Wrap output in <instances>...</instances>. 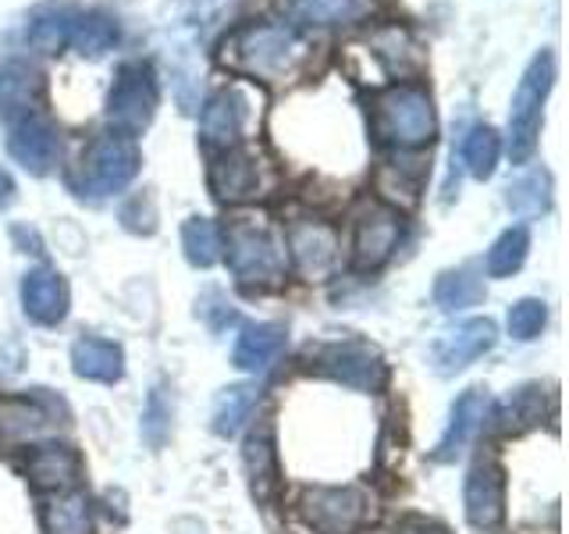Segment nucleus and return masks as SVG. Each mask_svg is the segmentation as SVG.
Returning <instances> with one entry per match:
<instances>
[{"label": "nucleus", "instance_id": "nucleus-1", "mask_svg": "<svg viewBox=\"0 0 569 534\" xmlns=\"http://www.w3.org/2000/svg\"><path fill=\"white\" fill-rule=\"evenodd\" d=\"M310 40L292 26H278V22H260V26H242L228 36L221 58L242 71V76L253 79H289L307 65L310 58Z\"/></svg>", "mask_w": 569, "mask_h": 534}, {"label": "nucleus", "instance_id": "nucleus-2", "mask_svg": "<svg viewBox=\"0 0 569 534\" xmlns=\"http://www.w3.org/2000/svg\"><path fill=\"white\" fill-rule=\"evenodd\" d=\"M556 82V53L538 50L530 58L520 86L512 93V111H509V157L512 165H523L530 154L538 150L541 136V118H545V100Z\"/></svg>", "mask_w": 569, "mask_h": 534}, {"label": "nucleus", "instance_id": "nucleus-3", "mask_svg": "<svg viewBox=\"0 0 569 534\" xmlns=\"http://www.w3.org/2000/svg\"><path fill=\"white\" fill-rule=\"evenodd\" d=\"M435 103L420 86H391L373 103V132L391 147H423L435 139Z\"/></svg>", "mask_w": 569, "mask_h": 534}, {"label": "nucleus", "instance_id": "nucleus-4", "mask_svg": "<svg viewBox=\"0 0 569 534\" xmlns=\"http://www.w3.org/2000/svg\"><path fill=\"white\" fill-rule=\"evenodd\" d=\"M139 165H142V157H139V147L132 136L103 132L89 142V150L82 157V186H76V189L82 200H86V192L93 196V200H100V196H114L139 175Z\"/></svg>", "mask_w": 569, "mask_h": 534}, {"label": "nucleus", "instance_id": "nucleus-5", "mask_svg": "<svg viewBox=\"0 0 569 534\" xmlns=\"http://www.w3.org/2000/svg\"><path fill=\"white\" fill-rule=\"evenodd\" d=\"M157 115V76L153 65L147 61H129L118 68L111 93H107V121L118 132L132 136L142 132Z\"/></svg>", "mask_w": 569, "mask_h": 534}, {"label": "nucleus", "instance_id": "nucleus-6", "mask_svg": "<svg viewBox=\"0 0 569 534\" xmlns=\"http://www.w3.org/2000/svg\"><path fill=\"white\" fill-rule=\"evenodd\" d=\"M228 267L242 285H274L284 271V257L271 231L239 221L228 228Z\"/></svg>", "mask_w": 569, "mask_h": 534}, {"label": "nucleus", "instance_id": "nucleus-7", "mask_svg": "<svg viewBox=\"0 0 569 534\" xmlns=\"http://www.w3.org/2000/svg\"><path fill=\"white\" fill-rule=\"evenodd\" d=\"M313 364L320 374H328L331 382L356 388V392H373L385 382V364L381 356L363 343H335L320 346L313 353Z\"/></svg>", "mask_w": 569, "mask_h": 534}, {"label": "nucleus", "instance_id": "nucleus-8", "mask_svg": "<svg viewBox=\"0 0 569 534\" xmlns=\"http://www.w3.org/2000/svg\"><path fill=\"white\" fill-rule=\"evenodd\" d=\"M498 343V332L488 317H473V320H462V325L449 328L438 343L431 346V364L438 374H459L467 370L477 356H485L491 346Z\"/></svg>", "mask_w": 569, "mask_h": 534}, {"label": "nucleus", "instance_id": "nucleus-9", "mask_svg": "<svg viewBox=\"0 0 569 534\" xmlns=\"http://www.w3.org/2000/svg\"><path fill=\"white\" fill-rule=\"evenodd\" d=\"M289 257L307 281H325L338 264L335 228L325 221H296L289 228Z\"/></svg>", "mask_w": 569, "mask_h": 534}, {"label": "nucleus", "instance_id": "nucleus-10", "mask_svg": "<svg viewBox=\"0 0 569 534\" xmlns=\"http://www.w3.org/2000/svg\"><path fill=\"white\" fill-rule=\"evenodd\" d=\"M8 154L29 175H47L53 165H58V154H61L58 129H53L43 115L18 118V121H11V129H8Z\"/></svg>", "mask_w": 569, "mask_h": 534}, {"label": "nucleus", "instance_id": "nucleus-11", "mask_svg": "<svg viewBox=\"0 0 569 534\" xmlns=\"http://www.w3.org/2000/svg\"><path fill=\"white\" fill-rule=\"evenodd\" d=\"M402 239V218L391 207H381L373 204L360 214V221H356V267L360 271H373V267H381L391 254H396V246Z\"/></svg>", "mask_w": 569, "mask_h": 534}, {"label": "nucleus", "instance_id": "nucleus-12", "mask_svg": "<svg viewBox=\"0 0 569 534\" xmlns=\"http://www.w3.org/2000/svg\"><path fill=\"white\" fill-rule=\"evenodd\" d=\"M462 503H467V521L477 531H491L502 524L506 516V474L498 463L480 459L467 474V488H462Z\"/></svg>", "mask_w": 569, "mask_h": 534}, {"label": "nucleus", "instance_id": "nucleus-13", "mask_svg": "<svg viewBox=\"0 0 569 534\" xmlns=\"http://www.w3.org/2000/svg\"><path fill=\"white\" fill-rule=\"evenodd\" d=\"M246 118H249V100L239 86H228L221 93H213L200 115V139L207 147H218V150H231L236 142L242 139L246 129Z\"/></svg>", "mask_w": 569, "mask_h": 534}, {"label": "nucleus", "instance_id": "nucleus-14", "mask_svg": "<svg viewBox=\"0 0 569 534\" xmlns=\"http://www.w3.org/2000/svg\"><path fill=\"white\" fill-rule=\"evenodd\" d=\"M488 414H491L488 392H480V388L462 392V396L456 399V406H452V414H449V427H445V435L438 442L435 459L438 463H452L477 438V432L485 427Z\"/></svg>", "mask_w": 569, "mask_h": 534}, {"label": "nucleus", "instance_id": "nucleus-15", "mask_svg": "<svg viewBox=\"0 0 569 534\" xmlns=\"http://www.w3.org/2000/svg\"><path fill=\"white\" fill-rule=\"evenodd\" d=\"M257 189H260V171H257L253 154L231 147L210 160V192L218 196V200L242 204L249 196H257Z\"/></svg>", "mask_w": 569, "mask_h": 534}, {"label": "nucleus", "instance_id": "nucleus-16", "mask_svg": "<svg viewBox=\"0 0 569 534\" xmlns=\"http://www.w3.org/2000/svg\"><path fill=\"white\" fill-rule=\"evenodd\" d=\"M302 513L307 521L325 534L349 531L363 513V495L352 488H313L302 495Z\"/></svg>", "mask_w": 569, "mask_h": 534}, {"label": "nucleus", "instance_id": "nucleus-17", "mask_svg": "<svg viewBox=\"0 0 569 534\" xmlns=\"http://www.w3.org/2000/svg\"><path fill=\"white\" fill-rule=\"evenodd\" d=\"M22 307L36 325H61L68 314V285L50 267H32L22 278Z\"/></svg>", "mask_w": 569, "mask_h": 534}, {"label": "nucleus", "instance_id": "nucleus-18", "mask_svg": "<svg viewBox=\"0 0 569 534\" xmlns=\"http://www.w3.org/2000/svg\"><path fill=\"white\" fill-rule=\"evenodd\" d=\"M26 477L32 481V488H40V492L68 488V485H76V477H79V456L76 449H68L61 442L36 445L26 459Z\"/></svg>", "mask_w": 569, "mask_h": 534}, {"label": "nucleus", "instance_id": "nucleus-19", "mask_svg": "<svg viewBox=\"0 0 569 534\" xmlns=\"http://www.w3.org/2000/svg\"><path fill=\"white\" fill-rule=\"evenodd\" d=\"M284 349V328L271 325V320H260V325H246L236 338V349H231V364L249 374H263L271 367Z\"/></svg>", "mask_w": 569, "mask_h": 534}, {"label": "nucleus", "instance_id": "nucleus-20", "mask_svg": "<svg viewBox=\"0 0 569 534\" xmlns=\"http://www.w3.org/2000/svg\"><path fill=\"white\" fill-rule=\"evenodd\" d=\"M43 93V79L36 76L26 65H4L0 68V118L8 125L36 115V103H40Z\"/></svg>", "mask_w": 569, "mask_h": 534}, {"label": "nucleus", "instance_id": "nucleus-21", "mask_svg": "<svg viewBox=\"0 0 569 534\" xmlns=\"http://www.w3.org/2000/svg\"><path fill=\"white\" fill-rule=\"evenodd\" d=\"M71 367H76V374L86 382H107V385H111L124 374V356H121V346L86 335V338H79L76 346H71Z\"/></svg>", "mask_w": 569, "mask_h": 534}, {"label": "nucleus", "instance_id": "nucleus-22", "mask_svg": "<svg viewBox=\"0 0 569 534\" xmlns=\"http://www.w3.org/2000/svg\"><path fill=\"white\" fill-rule=\"evenodd\" d=\"M76 11L68 4H43L36 8L29 18L26 40L40 50V53H61L71 43V32H76Z\"/></svg>", "mask_w": 569, "mask_h": 534}, {"label": "nucleus", "instance_id": "nucleus-23", "mask_svg": "<svg viewBox=\"0 0 569 534\" xmlns=\"http://www.w3.org/2000/svg\"><path fill=\"white\" fill-rule=\"evenodd\" d=\"M257 399H260V388H257V385H249V382H239V385L221 388L218 403H213V417H210L213 435H221V438L239 435V427H242V424L249 421V414L257 409Z\"/></svg>", "mask_w": 569, "mask_h": 534}, {"label": "nucleus", "instance_id": "nucleus-24", "mask_svg": "<svg viewBox=\"0 0 569 534\" xmlns=\"http://www.w3.org/2000/svg\"><path fill=\"white\" fill-rule=\"evenodd\" d=\"M506 207L523 221H533V218H541V214H548L551 210V175L545 168H533L523 178L509 182Z\"/></svg>", "mask_w": 569, "mask_h": 534}, {"label": "nucleus", "instance_id": "nucleus-25", "mask_svg": "<svg viewBox=\"0 0 569 534\" xmlns=\"http://www.w3.org/2000/svg\"><path fill=\"white\" fill-rule=\"evenodd\" d=\"M373 0H289V11L307 26H352L367 18Z\"/></svg>", "mask_w": 569, "mask_h": 534}, {"label": "nucleus", "instance_id": "nucleus-26", "mask_svg": "<svg viewBox=\"0 0 569 534\" xmlns=\"http://www.w3.org/2000/svg\"><path fill=\"white\" fill-rule=\"evenodd\" d=\"M50 432V414L36 399H4L0 403V438L29 442Z\"/></svg>", "mask_w": 569, "mask_h": 534}, {"label": "nucleus", "instance_id": "nucleus-27", "mask_svg": "<svg viewBox=\"0 0 569 534\" xmlns=\"http://www.w3.org/2000/svg\"><path fill=\"white\" fill-rule=\"evenodd\" d=\"M485 299V281L477 278L470 267H456V271H441L435 281V303L441 310H470Z\"/></svg>", "mask_w": 569, "mask_h": 534}, {"label": "nucleus", "instance_id": "nucleus-28", "mask_svg": "<svg viewBox=\"0 0 569 534\" xmlns=\"http://www.w3.org/2000/svg\"><path fill=\"white\" fill-rule=\"evenodd\" d=\"M118 22L107 11H89V14H79L76 18V32H71V43H76V50L82 53V58L97 61L103 58L107 50H114L118 43Z\"/></svg>", "mask_w": 569, "mask_h": 534}, {"label": "nucleus", "instance_id": "nucleus-29", "mask_svg": "<svg viewBox=\"0 0 569 534\" xmlns=\"http://www.w3.org/2000/svg\"><path fill=\"white\" fill-rule=\"evenodd\" d=\"M246 474H249V488H253L257 503H271L274 495V445L271 432H257L246 442Z\"/></svg>", "mask_w": 569, "mask_h": 534}, {"label": "nucleus", "instance_id": "nucleus-30", "mask_svg": "<svg viewBox=\"0 0 569 534\" xmlns=\"http://www.w3.org/2000/svg\"><path fill=\"white\" fill-rule=\"evenodd\" d=\"M370 53L378 58L388 71H409L420 65L417 43L409 40V32L402 26H385L370 36Z\"/></svg>", "mask_w": 569, "mask_h": 534}, {"label": "nucleus", "instance_id": "nucleus-31", "mask_svg": "<svg viewBox=\"0 0 569 534\" xmlns=\"http://www.w3.org/2000/svg\"><path fill=\"white\" fill-rule=\"evenodd\" d=\"M182 249L192 267H213L221 260V228L210 218H189L182 225Z\"/></svg>", "mask_w": 569, "mask_h": 534}, {"label": "nucleus", "instance_id": "nucleus-32", "mask_svg": "<svg viewBox=\"0 0 569 534\" xmlns=\"http://www.w3.org/2000/svg\"><path fill=\"white\" fill-rule=\"evenodd\" d=\"M43 531L47 534H89L93 516H89L86 495H64L43 510Z\"/></svg>", "mask_w": 569, "mask_h": 534}, {"label": "nucleus", "instance_id": "nucleus-33", "mask_svg": "<svg viewBox=\"0 0 569 534\" xmlns=\"http://www.w3.org/2000/svg\"><path fill=\"white\" fill-rule=\"evenodd\" d=\"M527 249H530V236L527 228H506L502 236L495 239V246L488 249V275L491 278H509L512 271H520L523 260H527Z\"/></svg>", "mask_w": 569, "mask_h": 534}, {"label": "nucleus", "instance_id": "nucleus-34", "mask_svg": "<svg viewBox=\"0 0 569 534\" xmlns=\"http://www.w3.org/2000/svg\"><path fill=\"white\" fill-rule=\"evenodd\" d=\"M498 154H502V142H498V132L491 129V125H477V129H470L467 142H462V160H467V171L473 178H480V182L495 175Z\"/></svg>", "mask_w": 569, "mask_h": 534}, {"label": "nucleus", "instance_id": "nucleus-35", "mask_svg": "<svg viewBox=\"0 0 569 534\" xmlns=\"http://www.w3.org/2000/svg\"><path fill=\"white\" fill-rule=\"evenodd\" d=\"M545 320H548L545 299L527 296V299L512 303V307H509V335L516 338V343H530V338H538V335H541Z\"/></svg>", "mask_w": 569, "mask_h": 534}, {"label": "nucleus", "instance_id": "nucleus-36", "mask_svg": "<svg viewBox=\"0 0 569 534\" xmlns=\"http://www.w3.org/2000/svg\"><path fill=\"white\" fill-rule=\"evenodd\" d=\"M541 421V385H523L520 392H512V399L502 409V427H530Z\"/></svg>", "mask_w": 569, "mask_h": 534}, {"label": "nucleus", "instance_id": "nucleus-37", "mask_svg": "<svg viewBox=\"0 0 569 534\" xmlns=\"http://www.w3.org/2000/svg\"><path fill=\"white\" fill-rule=\"evenodd\" d=\"M121 225L129 228V231H136V236H153V231H157V207H153V196H150V192L132 196V200L121 207Z\"/></svg>", "mask_w": 569, "mask_h": 534}, {"label": "nucleus", "instance_id": "nucleus-38", "mask_svg": "<svg viewBox=\"0 0 569 534\" xmlns=\"http://www.w3.org/2000/svg\"><path fill=\"white\" fill-rule=\"evenodd\" d=\"M168 421H171V406L160 396V388L150 392V403H147V414H142V438H147L153 449H160L168 438Z\"/></svg>", "mask_w": 569, "mask_h": 534}, {"label": "nucleus", "instance_id": "nucleus-39", "mask_svg": "<svg viewBox=\"0 0 569 534\" xmlns=\"http://www.w3.org/2000/svg\"><path fill=\"white\" fill-rule=\"evenodd\" d=\"M196 314H200L213 332H221L228 320H236V310H231L224 303V296L213 293V289L207 296H200V303H196Z\"/></svg>", "mask_w": 569, "mask_h": 534}, {"label": "nucleus", "instance_id": "nucleus-40", "mask_svg": "<svg viewBox=\"0 0 569 534\" xmlns=\"http://www.w3.org/2000/svg\"><path fill=\"white\" fill-rule=\"evenodd\" d=\"M14 178L4 171V168H0V210H8L11 204H14Z\"/></svg>", "mask_w": 569, "mask_h": 534}]
</instances>
